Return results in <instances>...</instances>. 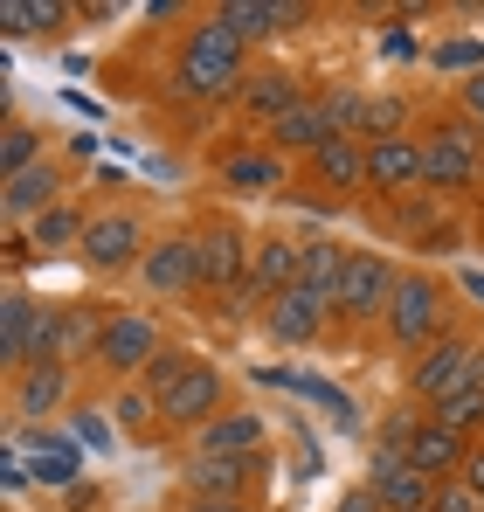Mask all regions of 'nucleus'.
<instances>
[{
    "instance_id": "nucleus-14",
    "label": "nucleus",
    "mask_w": 484,
    "mask_h": 512,
    "mask_svg": "<svg viewBox=\"0 0 484 512\" xmlns=\"http://www.w3.org/2000/svg\"><path fill=\"white\" fill-rule=\"evenodd\" d=\"M70 395H77V367H63V360H42V367L7 374V416H14L21 429L42 423V416H63Z\"/></svg>"
},
{
    "instance_id": "nucleus-37",
    "label": "nucleus",
    "mask_w": 484,
    "mask_h": 512,
    "mask_svg": "<svg viewBox=\"0 0 484 512\" xmlns=\"http://www.w3.org/2000/svg\"><path fill=\"white\" fill-rule=\"evenodd\" d=\"M97 416H104V409H77V436L83 443H111V436H118V423H97Z\"/></svg>"
},
{
    "instance_id": "nucleus-15",
    "label": "nucleus",
    "mask_w": 484,
    "mask_h": 512,
    "mask_svg": "<svg viewBox=\"0 0 484 512\" xmlns=\"http://www.w3.org/2000/svg\"><path fill=\"white\" fill-rule=\"evenodd\" d=\"M374 499H381V512H436V478L429 471H415L402 450H381L374 443V457H367V478H360Z\"/></svg>"
},
{
    "instance_id": "nucleus-5",
    "label": "nucleus",
    "mask_w": 484,
    "mask_h": 512,
    "mask_svg": "<svg viewBox=\"0 0 484 512\" xmlns=\"http://www.w3.org/2000/svg\"><path fill=\"white\" fill-rule=\"evenodd\" d=\"M160 236H153V222L132 208V201H104V208H90V229H83V270H97V277H139V263L153 250Z\"/></svg>"
},
{
    "instance_id": "nucleus-27",
    "label": "nucleus",
    "mask_w": 484,
    "mask_h": 512,
    "mask_svg": "<svg viewBox=\"0 0 484 512\" xmlns=\"http://www.w3.org/2000/svg\"><path fill=\"white\" fill-rule=\"evenodd\" d=\"M28 326H35V298L21 284H7V298H0V367L7 374L28 367Z\"/></svg>"
},
{
    "instance_id": "nucleus-4",
    "label": "nucleus",
    "mask_w": 484,
    "mask_h": 512,
    "mask_svg": "<svg viewBox=\"0 0 484 512\" xmlns=\"http://www.w3.org/2000/svg\"><path fill=\"white\" fill-rule=\"evenodd\" d=\"M471 381H484V333L471 326V319L450 326L429 353H415V360L402 367V388H408L415 409H436L443 395H457V388H471Z\"/></svg>"
},
{
    "instance_id": "nucleus-9",
    "label": "nucleus",
    "mask_w": 484,
    "mask_h": 512,
    "mask_svg": "<svg viewBox=\"0 0 484 512\" xmlns=\"http://www.w3.org/2000/svg\"><path fill=\"white\" fill-rule=\"evenodd\" d=\"M215 180L229 187V194H263V201H284L291 187H298V167L270 146V139H229L222 153H215Z\"/></svg>"
},
{
    "instance_id": "nucleus-1",
    "label": "nucleus",
    "mask_w": 484,
    "mask_h": 512,
    "mask_svg": "<svg viewBox=\"0 0 484 512\" xmlns=\"http://www.w3.org/2000/svg\"><path fill=\"white\" fill-rule=\"evenodd\" d=\"M249 56H256V49H242V35L215 21V7H208V14H187V28H180V42H173V63H166V97H180V104H194V111L236 104V90L249 84V70H256Z\"/></svg>"
},
{
    "instance_id": "nucleus-7",
    "label": "nucleus",
    "mask_w": 484,
    "mask_h": 512,
    "mask_svg": "<svg viewBox=\"0 0 484 512\" xmlns=\"http://www.w3.org/2000/svg\"><path fill=\"white\" fill-rule=\"evenodd\" d=\"M249 243H256V229H242V215H229V208H208V215L194 222L201 298H229V291H242V277H249Z\"/></svg>"
},
{
    "instance_id": "nucleus-32",
    "label": "nucleus",
    "mask_w": 484,
    "mask_h": 512,
    "mask_svg": "<svg viewBox=\"0 0 484 512\" xmlns=\"http://www.w3.org/2000/svg\"><path fill=\"white\" fill-rule=\"evenodd\" d=\"M21 443L35 450V478H42V485H70V478H77V450H70V443H49L42 429H28Z\"/></svg>"
},
{
    "instance_id": "nucleus-3",
    "label": "nucleus",
    "mask_w": 484,
    "mask_h": 512,
    "mask_svg": "<svg viewBox=\"0 0 484 512\" xmlns=\"http://www.w3.org/2000/svg\"><path fill=\"white\" fill-rule=\"evenodd\" d=\"M415 139H422V194L464 201L484 187V132L471 118H457V104H443L429 125H415Z\"/></svg>"
},
{
    "instance_id": "nucleus-2",
    "label": "nucleus",
    "mask_w": 484,
    "mask_h": 512,
    "mask_svg": "<svg viewBox=\"0 0 484 512\" xmlns=\"http://www.w3.org/2000/svg\"><path fill=\"white\" fill-rule=\"evenodd\" d=\"M450 326H464L457 284H450V277H436L429 263H402V277H395V305H388L381 340L395 346L402 360H415V353H429V346L443 340Z\"/></svg>"
},
{
    "instance_id": "nucleus-25",
    "label": "nucleus",
    "mask_w": 484,
    "mask_h": 512,
    "mask_svg": "<svg viewBox=\"0 0 484 512\" xmlns=\"http://www.w3.org/2000/svg\"><path fill=\"white\" fill-rule=\"evenodd\" d=\"M104 319L111 305L97 298H63V367H97V346H104Z\"/></svg>"
},
{
    "instance_id": "nucleus-24",
    "label": "nucleus",
    "mask_w": 484,
    "mask_h": 512,
    "mask_svg": "<svg viewBox=\"0 0 484 512\" xmlns=\"http://www.w3.org/2000/svg\"><path fill=\"white\" fill-rule=\"evenodd\" d=\"M263 436H270V423L256 409H229L194 436V457H263Z\"/></svg>"
},
{
    "instance_id": "nucleus-28",
    "label": "nucleus",
    "mask_w": 484,
    "mask_h": 512,
    "mask_svg": "<svg viewBox=\"0 0 484 512\" xmlns=\"http://www.w3.org/2000/svg\"><path fill=\"white\" fill-rule=\"evenodd\" d=\"M346 256H353V243H332V236H312V243H305V263H298V284L339 305V277H346Z\"/></svg>"
},
{
    "instance_id": "nucleus-21",
    "label": "nucleus",
    "mask_w": 484,
    "mask_h": 512,
    "mask_svg": "<svg viewBox=\"0 0 484 512\" xmlns=\"http://www.w3.org/2000/svg\"><path fill=\"white\" fill-rule=\"evenodd\" d=\"M263 457H187L180 499H256Z\"/></svg>"
},
{
    "instance_id": "nucleus-19",
    "label": "nucleus",
    "mask_w": 484,
    "mask_h": 512,
    "mask_svg": "<svg viewBox=\"0 0 484 512\" xmlns=\"http://www.w3.org/2000/svg\"><path fill=\"white\" fill-rule=\"evenodd\" d=\"M367 194H381V201H415L422 194V139L415 132L367 146Z\"/></svg>"
},
{
    "instance_id": "nucleus-35",
    "label": "nucleus",
    "mask_w": 484,
    "mask_h": 512,
    "mask_svg": "<svg viewBox=\"0 0 484 512\" xmlns=\"http://www.w3.org/2000/svg\"><path fill=\"white\" fill-rule=\"evenodd\" d=\"M436 512H484V499L464 478H450V485H436Z\"/></svg>"
},
{
    "instance_id": "nucleus-8",
    "label": "nucleus",
    "mask_w": 484,
    "mask_h": 512,
    "mask_svg": "<svg viewBox=\"0 0 484 512\" xmlns=\"http://www.w3.org/2000/svg\"><path fill=\"white\" fill-rule=\"evenodd\" d=\"M395 277H402V263H395L388 250H360V243H353V256H346V277H339V326H353V333L388 326Z\"/></svg>"
},
{
    "instance_id": "nucleus-10",
    "label": "nucleus",
    "mask_w": 484,
    "mask_h": 512,
    "mask_svg": "<svg viewBox=\"0 0 484 512\" xmlns=\"http://www.w3.org/2000/svg\"><path fill=\"white\" fill-rule=\"evenodd\" d=\"M160 416H166V436H201L215 416H229V374L215 360H194L160 395Z\"/></svg>"
},
{
    "instance_id": "nucleus-38",
    "label": "nucleus",
    "mask_w": 484,
    "mask_h": 512,
    "mask_svg": "<svg viewBox=\"0 0 484 512\" xmlns=\"http://www.w3.org/2000/svg\"><path fill=\"white\" fill-rule=\"evenodd\" d=\"M332 512H381V499L367 492V485H353V492H339V506Z\"/></svg>"
},
{
    "instance_id": "nucleus-11",
    "label": "nucleus",
    "mask_w": 484,
    "mask_h": 512,
    "mask_svg": "<svg viewBox=\"0 0 484 512\" xmlns=\"http://www.w3.org/2000/svg\"><path fill=\"white\" fill-rule=\"evenodd\" d=\"M139 291L180 305V298H201V256H194V229H160V243L139 263Z\"/></svg>"
},
{
    "instance_id": "nucleus-16",
    "label": "nucleus",
    "mask_w": 484,
    "mask_h": 512,
    "mask_svg": "<svg viewBox=\"0 0 484 512\" xmlns=\"http://www.w3.org/2000/svg\"><path fill=\"white\" fill-rule=\"evenodd\" d=\"M215 21H222V28H236L242 49H270V42L298 35V28L312 21V7H305V0H222V7H215Z\"/></svg>"
},
{
    "instance_id": "nucleus-13",
    "label": "nucleus",
    "mask_w": 484,
    "mask_h": 512,
    "mask_svg": "<svg viewBox=\"0 0 484 512\" xmlns=\"http://www.w3.org/2000/svg\"><path fill=\"white\" fill-rule=\"evenodd\" d=\"M305 97H312V84H305L298 70H284V63H256V70H249V84L236 90V104H229V111L242 118V132H256V139H263V132H270V125H277L291 104H305Z\"/></svg>"
},
{
    "instance_id": "nucleus-12",
    "label": "nucleus",
    "mask_w": 484,
    "mask_h": 512,
    "mask_svg": "<svg viewBox=\"0 0 484 512\" xmlns=\"http://www.w3.org/2000/svg\"><path fill=\"white\" fill-rule=\"evenodd\" d=\"M256 326L270 333V346H319L332 326H339V305L319 298V291H305V284H291V291H277L263 312H256Z\"/></svg>"
},
{
    "instance_id": "nucleus-29",
    "label": "nucleus",
    "mask_w": 484,
    "mask_h": 512,
    "mask_svg": "<svg viewBox=\"0 0 484 512\" xmlns=\"http://www.w3.org/2000/svg\"><path fill=\"white\" fill-rule=\"evenodd\" d=\"M42 160H49V132H42V125H28L21 111H7V132H0V180L42 167Z\"/></svg>"
},
{
    "instance_id": "nucleus-20",
    "label": "nucleus",
    "mask_w": 484,
    "mask_h": 512,
    "mask_svg": "<svg viewBox=\"0 0 484 512\" xmlns=\"http://www.w3.org/2000/svg\"><path fill=\"white\" fill-rule=\"evenodd\" d=\"M263 139H270V146H277V153H284L291 167H305V160H312L319 146H332V139H339V118H332L325 90H312L305 104H291V111H284V118H277V125L263 132Z\"/></svg>"
},
{
    "instance_id": "nucleus-33",
    "label": "nucleus",
    "mask_w": 484,
    "mask_h": 512,
    "mask_svg": "<svg viewBox=\"0 0 484 512\" xmlns=\"http://www.w3.org/2000/svg\"><path fill=\"white\" fill-rule=\"evenodd\" d=\"M194 360H201V353H194V346H166L160 360H153V367H146V388H153V395H166V388H173V381H180V374H187V367H194Z\"/></svg>"
},
{
    "instance_id": "nucleus-26",
    "label": "nucleus",
    "mask_w": 484,
    "mask_h": 512,
    "mask_svg": "<svg viewBox=\"0 0 484 512\" xmlns=\"http://www.w3.org/2000/svg\"><path fill=\"white\" fill-rule=\"evenodd\" d=\"M70 21H77L70 0H0V28H7L14 42H28V35H63Z\"/></svg>"
},
{
    "instance_id": "nucleus-36",
    "label": "nucleus",
    "mask_w": 484,
    "mask_h": 512,
    "mask_svg": "<svg viewBox=\"0 0 484 512\" xmlns=\"http://www.w3.org/2000/svg\"><path fill=\"white\" fill-rule=\"evenodd\" d=\"M173 512H263L256 499H180Z\"/></svg>"
},
{
    "instance_id": "nucleus-23",
    "label": "nucleus",
    "mask_w": 484,
    "mask_h": 512,
    "mask_svg": "<svg viewBox=\"0 0 484 512\" xmlns=\"http://www.w3.org/2000/svg\"><path fill=\"white\" fill-rule=\"evenodd\" d=\"M104 416L118 423V436H125V443H160V436H166L160 395H153L146 381H125V388H111V395H104Z\"/></svg>"
},
{
    "instance_id": "nucleus-30",
    "label": "nucleus",
    "mask_w": 484,
    "mask_h": 512,
    "mask_svg": "<svg viewBox=\"0 0 484 512\" xmlns=\"http://www.w3.org/2000/svg\"><path fill=\"white\" fill-rule=\"evenodd\" d=\"M443 429H457L464 443H484V381H471V388H457V395H443L436 409H429Z\"/></svg>"
},
{
    "instance_id": "nucleus-18",
    "label": "nucleus",
    "mask_w": 484,
    "mask_h": 512,
    "mask_svg": "<svg viewBox=\"0 0 484 512\" xmlns=\"http://www.w3.org/2000/svg\"><path fill=\"white\" fill-rule=\"evenodd\" d=\"M70 201V167L49 153L42 167H28V173H14L7 180V194H0V215H7V229H28V222H42L49 208H63Z\"/></svg>"
},
{
    "instance_id": "nucleus-31",
    "label": "nucleus",
    "mask_w": 484,
    "mask_h": 512,
    "mask_svg": "<svg viewBox=\"0 0 484 512\" xmlns=\"http://www.w3.org/2000/svg\"><path fill=\"white\" fill-rule=\"evenodd\" d=\"M63 360V298H35V326H28V367Z\"/></svg>"
},
{
    "instance_id": "nucleus-34",
    "label": "nucleus",
    "mask_w": 484,
    "mask_h": 512,
    "mask_svg": "<svg viewBox=\"0 0 484 512\" xmlns=\"http://www.w3.org/2000/svg\"><path fill=\"white\" fill-rule=\"evenodd\" d=\"M450 104H457V118H471V125L484 132V70H464L457 90H450Z\"/></svg>"
},
{
    "instance_id": "nucleus-6",
    "label": "nucleus",
    "mask_w": 484,
    "mask_h": 512,
    "mask_svg": "<svg viewBox=\"0 0 484 512\" xmlns=\"http://www.w3.org/2000/svg\"><path fill=\"white\" fill-rule=\"evenodd\" d=\"M166 326L146 312V305H111V319H104V346H97V374L111 381V388H125V381H146V367L166 353Z\"/></svg>"
},
{
    "instance_id": "nucleus-17",
    "label": "nucleus",
    "mask_w": 484,
    "mask_h": 512,
    "mask_svg": "<svg viewBox=\"0 0 484 512\" xmlns=\"http://www.w3.org/2000/svg\"><path fill=\"white\" fill-rule=\"evenodd\" d=\"M298 180H305L312 194H325V201L353 208V201L367 194V146H360V139H332V146H319V153L298 167Z\"/></svg>"
},
{
    "instance_id": "nucleus-22",
    "label": "nucleus",
    "mask_w": 484,
    "mask_h": 512,
    "mask_svg": "<svg viewBox=\"0 0 484 512\" xmlns=\"http://www.w3.org/2000/svg\"><path fill=\"white\" fill-rule=\"evenodd\" d=\"M83 229H90V208L70 194L63 208H49V215L28 222L21 236H28V256H35V263H63V256H83Z\"/></svg>"
}]
</instances>
